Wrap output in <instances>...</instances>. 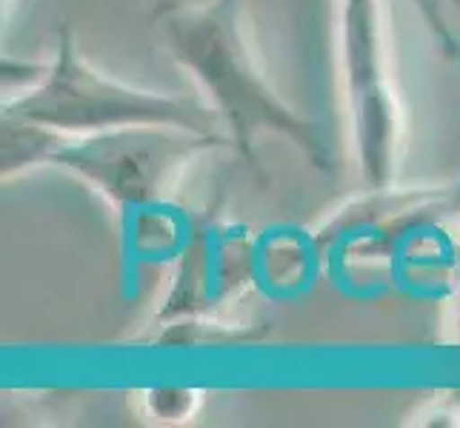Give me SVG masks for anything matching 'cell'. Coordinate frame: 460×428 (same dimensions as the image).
<instances>
[{"mask_svg": "<svg viewBox=\"0 0 460 428\" xmlns=\"http://www.w3.org/2000/svg\"><path fill=\"white\" fill-rule=\"evenodd\" d=\"M149 26L166 55L195 77L217 120L226 123L232 149L258 178L266 135L292 143L317 171L332 169L326 129L283 100L261 72L243 31V0H161L149 12Z\"/></svg>", "mask_w": 460, "mask_h": 428, "instance_id": "cell-1", "label": "cell"}, {"mask_svg": "<svg viewBox=\"0 0 460 428\" xmlns=\"http://www.w3.org/2000/svg\"><path fill=\"white\" fill-rule=\"evenodd\" d=\"M4 115L40 123L66 137H86L129 126H178L217 132L215 109L186 94H166L123 83L98 72L81 55L75 31L63 23L55 57L43 63L35 83L4 106Z\"/></svg>", "mask_w": 460, "mask_h": 428, "instance_id": "cell-2", "label": "cell"}, {"mask_svg": "<svg viewBox=\"0 0 460 428\" xmlns=\"http://www.w3.org/2000/svg\"><path fill=\"white\" fill-rule=\"evenodd\" d=\"M232 149L229 135L192 132L178 126H129V129L66 137L49 166L89 183L120 212H140L164 200L181 169L203 152Z\"/></svg>", "mask_w": 460, "mask_h": 428, "instance_id": "cell-3", "label": "cell"}, {"mask_svg": "<svg viewBox=\"0 0 460 428\" xmlns=\"http://www.w3.org/2000/svg\"><path fill=\"white\" fill-rule=\"evenodd\" d=\"M341 52L360 174L369 188L389 186L398 161L401 118L386 69L377 0H341Z\"/></svg>", "mask_w": 460, "mask_h": 428, "instance_id": "cell-4", "label": "cell"}, {"mask_svg": "<svg viewBox=\"0 0 460 428\" xmlns=\"http://www.w3.org/2000/svg\"><path fill=\"white\" fill-rule=\"evenodd\" d=\"M258 268V249L232 226H209L186 240L181 272L166 297L161 320H192L217 303L241 294Z\"/></svg>", "mask_w": 460, "mask_h": 428, "instance_id": "cell-5", "label": "cell"}, {"mask_svg": "<svg viewBox=\"0 0 460 428\" xmlns=\"http://www.w3.org/2000/svg\"><path fill=\"white\" fill-rule=\"evenodd\" d=\"M60 137L40 123L4 115V178H14L23 169L49 166Z\"/></svg>", "mask_w": 460, "mask_h": 428, "instance_id": "cell-6", "label": "cell"}, {"mask_svg": "<svg viewBox=\"0 0 460 428\" xmlns=\"http://www.w3.org/2000/svg\"><path fill=\"white\" fill-rule=\"evenodd\" d=\"M152 394V408L157 417H183L189 408H192V391L183 389H161V391H149Z\"/></svg>", "mask_w": 460, "mask_h": 428, "instance_id": "cell-7", "label": "cell"}, {"mask_svg": "<svg viewBox=\"0 0 460 428\" xmlns=\"http://www.w3.org/2000/svg\"><path fill=\"white\" fill-rule=\"evenodd\" d=\"M449 4H452V6H455V12L460 14V0H449Z\"/></svg>", "mask_w": 460, "mask_h": 428, "instance_id": "cell-8", "label": "cell"}]
</instances>
